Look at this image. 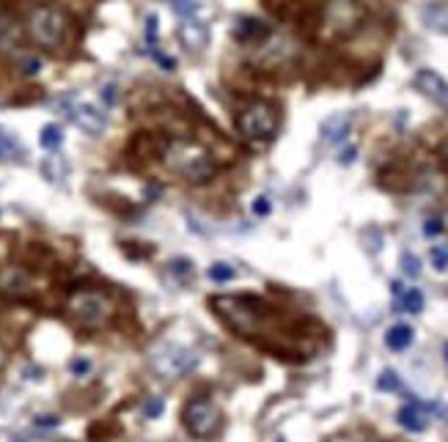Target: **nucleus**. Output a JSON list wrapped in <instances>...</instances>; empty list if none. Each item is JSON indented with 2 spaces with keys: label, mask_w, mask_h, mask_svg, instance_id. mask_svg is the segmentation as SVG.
<instances>
[{
  "label": "nucleus",
  "mask_w": 448,
  "mask_h": 442,
  "mask_svg": "<svg viewBox=\"0 0 448 442\" xmlns=\"http://www.w3.org/2000/svg\"><path fill=\"white\" fill-rule=\"evenodd\" d=\"M165 165L171 171H176L179 176H185L187 182H207L215 173V160L212 154L190 140H174L165 151Z\"/></svg>",
  "instance_id": "nucleus-1"
},
{
  "label": "nucleus",
  "mask_w": 448,
  "mask_h": 442,
  "mask_svg": "<svg viewBox=\"0 0 448 442\" xmlns=\"http://www.w3.org/2000/svg\"><path fill=\"white\" fill-rule=\"evenodd\" d=\"M212 308H215V313L223 319L234 333H239L245 338H253L261 330V311H256V305L250 299H242V297H215Z\"/></svg>",
  "instance_id": "nucleus-2"
},
{
  "label": "nucleus",
  "mask_w": 448,
  "mask_h": 442,
  "mask_svg": "<svg viewBox=\"0 0 448 442\" xmlns=\"http://www.w3.org/2000/svg\"><path fill=\"white\" fill-rule=\"evenodd\" d=\"M69 313L80 327H102L113 316V302L102 291H74L69 297Z\"/></svg>",
  "instance_id": "nucleus-3"
},
{
  "label": "nucleus",
  "mask_w": 448,
  "mask_h": 442,
  "mask_svg": "<svg viewBox=\"0 0 448 442\" xmlns=\"http://www.w3.org/2000/svg\"><path fill=\"white\" fill-rule=\"evenodd\" d=\"M236 129L250 140H269L278 132V110L269 102H253L239 113Z\"/></svg>",
  "instance_id": "nucleus-4"
},
{
  "label": "nucleus",
  "mask_w": 448,
  "mask_h": 442,
  "mask_svg": "<svg viewBox=\"0 0 448 442\" xmlns=\"http://www.w3.org/2000/svg\"><path fill=\"white\" fill-rule=\"evenodd\" d=\"M28 28H30V36L41 44V47H47V50H52V47H61L63 44V36H66V17L58 11V8H36L33 14H30V19H28Z\"/></svg>",
  "instance_id": "nucleus-5"
},
{
  "label": "nucleus",
  "mask_w": 448,
  "mask_h": 442,
  "mask_svg": "<svg viewBox=\"0 0 448 442\" xmlns=\"http://www.w3.org/2000/svg\"><path fill=\"white\" fill-rule=\"evenodd\" d=\"M152 363H154V368H157L163 377L179 379V377H185L187 371L196 368L198 355H196L193 349L182 346V344H163V346L152 355Z\"/></svg>",
  "instance_id": "nucleus-6"
},
{
  "label": "nucleus",
  "mask_w": 448,
  "mask_h": 442,
  "mask_svg": "<svg viewBox=\"0 0 448 442\" xmlns=\"http://www.w3.org/2000/svg\"><path fill=\"white\" fill-rule=\"evenodd\" d=\"M221 423H223V415H221V407L215 401L196 399V401H190L185 407V426L198 440H207V437L218 434Z\"/></svg>",
  "instance_id": "nucleus-7"
},
{
  "label": "nucleus",
  "mask_w": 448,
  "mask_h": 442,
  "mask_svg": "<svg viewBox=\"0 0 448 442\" xmlns=\"http://www.w3.org/2000/svg\"><path fill=\"white\" fill-rule=\"evenodd\" d=\"M413 85H416L427 99H432L438 107L448 110V83L435 72V69H418L416 77H413Z\"/></svg>",
  "instance_id": "nucleus-8"
},
{
  "label": "nucleus",
  "mask_w": 448,
  "mask_h": 442,
  "mask_svg": "<svg viewBox=\"0 0 448 442\" xmlns=\"http://www.w3.org/2000/svg\"><path fill=\"white\" fill-rule=\"evenodd\" d=\"M69 118H72L83 132H88V135H102L105 127H108L105 113H102L99 107L88 105V102H77V105L69 110Z\"/></svg>",
  "instance_id": "nucleus-9"
},
{
  "label": "nucleus",
  "mask_w": 448,
  "mask_h": 442,
  "mask_svg": "<svg viewBox=\"0 0 448 442\" xmlns=\"http://www.w3.org/2000/svg\"><path fill=\"white\" fill-rule=\"evenodd\" d=\"M30 277H28V272L25 269H19V266H6V269H0V291L3 294H8V297H25L28 291H30Z\"/></svg>",
  "instance_id": "nucleus-10"
},
{
  "label": "nucleus",
  "mask_w": 448,
  "mask_h": 442,
  "mask_svg": "<svg viewBox=\"0 0 448 442\" xmlns=\"http://www.w3.org/2000/svg\"><path fill=\"white\" fill-rule=\"evenodd\" d=\"M179 39L187 50H204L210 41V28L201 19H185V25L179 28Z\"/></svg>",
  "instance_id": "nucleus-11"
},
{
  "label": "nucleus",
  "mask_w": 448,
  "mask_h": 442,
  "mask_svg": "<svg viewBox=\"0 0 448 442\" xmlns=\"http://www.w3.org/2000/svg\"><path fill=\"white\" fill-rule=\"evenodd\" d=\"M349 127H352L349 113H333V116H327V118L322 121L319 135H322L327 143H338V140H344V138H347Z\"/></svg>",
  "instance_id": "nucleus-12"
},
{
  "label": "nucleus",
  "mask_w": 448,
  "mask_h": 442,
  "mask_svg": "<svg viewBox=\"0 0 448 442\" xmlns=\"http://www.w3.org/2000/svg\"><path fill=\"white\" fill-rule=\"evenodd\" d=\"M421 19L429 30L448 36V3H429L421 8Z\"/></svg>",
  "instance_id": "nucleus-13"
},
{
  "label": "nucleus",
  "mask_w": 448,
  "mask_h": 442,
  "mask_svg": "<svg viewBox=\"0 0 448 442\" xmlns=\"http://www.w3.org/2000/svg\"><path fill=\"white\" fill-rule=\"evenodd\" d=\"M396 421H399L402 429H407V432H413V434H421V432H427V426H429V423H427V415L421 412L418 404H405V407L399 410Z\"/></svg>",
  "instance_id": "nucleus-14"
},
{
  "label": "nucleus",
  "mask_w": 448,
  "mask_h": 442,
  "mask_svg": "<svg viewBox=\"0 0 448 442\" xmlns=\"http://www.w3.org/2000/svg\"><path fill=\"white\" fill-rule=\"evenodd\" d=\"M413 341H416V330H413L410 324H394V327L385 333V344H388V349H394V352L410 349Z\"/></svg>",
  "instance_id": "nucleus-15"
},
{
  "label": "nucleus",
  "mask_w": 448,
  "mask_h": 442,
  "mask_svg": "<svg viewBox=\"0 0 448 442\" xmlns=\"http://www.w3.org/2000/svg\"><path fill=\"white\" fill-rule=\"evenodd\" d=\"M399 299H402V308L407 313H421L424 311V294H421V288H405Z\"/></svg>",
  "instance_id": "nucleus-16"
},
{
  "label": "nucleus",
  "mask_w": 448,
  "mask_h": 442,
  "mask_svg": "<svg viewBox=\"0 0 448 442\" xmlns=\"http://www.w3.org/2000/svg\"><path fill=\"white\" fill-rule=\"evenodd\" d=\"M236 36H239V39H247V36H267V25L258 22V19H242L239 28H236Z\"/></svg>",
  "instance_id": "nucleus-17"
},
{
  "label": "nucleus",
  "mask_w": 448,
  "mask_h": 442,
  "mask_svg": "<svg viewBox=\"0 0 448 442\" xmlns=\"http://www.w3.org/2000/svg\"><path fill=\"white\" fill-rule=\"evenodd\" d=\"M174 11L185 19H198L201 11V0H174Z\"/></svg>",
  "instance_id": "nucleus-18"
},
{
  "label": "nucleus",
  "mask_w": 448,
  "mask_h": 442,
  "mask_svg": "<svg viewBox=\"0 0 448 442\" xmlns=\"http://www.w3.org/2000/svg\"><path fill=\"white\" fill-rule=\"evenodd\" d=\"M207 275H210V280H215V283H228V280H234V275H236V269H234V266H228V264H223V261H221V264H212Z\"/></svg>",
  "instance_id": "nucleus-19"
},
{
  "label": "nucleus",
  "mask_w": 448,
  "mask_h": 442,
  "mask_svg": "<svg viewBox=\"0 0 448 442\" xmlns=\"http://www.w3.org/2000/svg\"><path fill=\"white\" fill-rule=\"evenodd\" d=\"M39 140H41L44 149H58L61 140H63V135H61V129H58L55 124H47V127L41 129V138H39Z\"/></svg>",
  "instance_id": "nucleus-20"
},
{
  "label": "nucleus",
  "mask_w": 448,
  "mask_h": 442,
  "mask_svg": "<svg viewBox=\"0 0 448 442\" xmlns=\"http://www.w3.org/2000/svg\"><path fill=\"white\" fill-rule=\"evenodd\" d=\"M377 388L383 390V393H396L399 388H402V382H399V377H396V371H383L380 374V379H377Z\"/></svg>",
  "instance_id": "nucleus-21"
},
{
  "label": "nucleus",
  "mask_w": 448,
  "mask_h": 442,
  "mask_svg": "<svg viewBox=\"0 0 448 442\" xmlns=\"http://www.w3.org/2000/svg\"><path fill=\"white\" fill-rule=\"evenodd\" d=\"M429 255H432V266H435L438 272H446L448 269V244H435Z\"/></svg>",
  "instance_id": "nucleus-22"
},
{
  "label": "nucleus",
  "mask_w": 448,
  "mask_h": 442,
  "mask_svg": "<svg viewBox=\"0 0 448 442\" xmlns=\"http://www.w3.org/2000/svg\"><path fill=\"white\" fill-rule=\"evenodd\" d=\"M402 269H405L410 277H416V275L421 272V261H418L413 253H405V255H402Z\"/></svg>",
  "instance_id": "nucleus-23"
},
{
  "label": "nucleus",
  "mask_w": 448,
  "mask_h": 442,
  "mask_svg": "<svg viewBox=\"0 0 448 442\" xmlns=\"http://www.w3.org/2000/svg\"><path fill=\"white\" fill-rule=\"evenodd\" d=\"M69 371H72L74 377H85V374L91 371V360H85V357H74V360L69 363Z\"/></svg>",
  "instance_id": "nucleus-24"
},
{
  "label": "nucleus",
  "mask_w": 448,
  "mask_h": 442,
  "mask_svg": "<svg viewBox=\"0 0 448 442\" xmlns=\"http://www.w3.org/2000/svg\"><path fill=\"white\" fill-rule=\"evenodd\" d=\"M146 39H149V47L154 50V47H157V44H154V41H157V17H154V14H152L149 22H146Z\"/></svg>",
  "instance_id": "nucleus-25"
},
{
  "label": "nucleus",
  "mask_w": 448,
  "mask_h": 442,
  "mask_svg": "<svg viewBox=\"0 0 448 442\" xmlns=\"http://www.w3.org/2000/svg\"><path fill=\"white\" fill-rule=\"evenodd\" d=\"M269 209H272V207H269L267 198H256V201H253V215L264 218V215H269Z\"/></svg>",
  "instance_id": "nucleus-26"
},
{
  "label": "nucleus",
  "mask_w": 448,
  "mask_h": 442,
  "mask_svg": "<svg viewBox=\"0 0 448 442\" xmlns=\"http://www.w3.org/2000/svg\"><path fill=\"white\" fill-rule=\"evenodd\" d=\"M171 272H174V275H187V272H193V264L185 261V258H179V261L171 264Z\"/></svg>",
  "instance_id": "nucleus-27"
},
{
  "label": "nucleus",
  "mask_w": 448,
  "mask_h": 442,
  "mask_svg": "<svg viewBox=\"0 0 448 442\" xmlns=\"http://www.w3.org/2000/svg\"><path fill=\"white\" fill-rule=\"evenodd\" d=\"M143 412H146V418H157V415L163 412V399H152V401L146 404Z\"/></svg>",
  "instance_id": "nucleus-28"
},
{
  "label": "nucleus",
  "mask_w": 448,
  "mask_h": 442,
  "mask_svg": "<svg viewBox=\"0 0 448 442\" xmlns=\"http://www.w3.org/2000/svg\"><path fill=\"white\" fill-rule=\"evenodd\" d=\"M355 157H358V149H355V146H347V149L338 154V162H341V165H349V162H355Z\"/></svg>",
  "instance_id": "nucleus-29"
},
{
  "label": "nucleus",
  "mask_w": 448,
  "mask_h": 442,
  "mask_svg": "<svg viewBox=\"0 0 448 442\" xmlns=\"http://www.w3.org/2000/svg\"><path fill=\"white\" fill-rule=\"evenodd\" d=\"M33 423H36V426H41V429H52V426H58L61 421H58L55 415H39Z\"/></svg>",
  "instance_id": "nucleus-30"
},
{
  "label": "nucleus",
  "mask_w": 448,
  "mask_h": 442,
  "mask_svg": "<svg viewBox=\"0 0 448 442\" xmlns=\"http://www.w3.org/2000/svg\"><path fill=\"white\" fill-rule=\"evenodd\" d=\"M14 146H17V143H14L8 135H3V132H0V160H3L6 154H11V151H14Z\"/></svg>",
  "instance_id": "nucleus-31"
},
{
  "label": "nucleus",
  "mask_w": 448,
  "mask_h": 442,
  "mask_svg": "<svg viewBox=\"0 0 448 442\" xmlns=\"http://www.w3.org/2000/svg\"><path fill=\"white\" fill-rule=\"evenodd\" d=\"M424 233H427V236H438V233H443V220H427Z\"/></svg>",
  "instance_id": "nucleus-32"
},
{
  "label": "nucleus",
  "mask_w": 448,
  "mask_h": 442,
  "mask_svg": "<svg viewBox=\"0 0 448 442\" xmlns=\"http://www.w3.org/2000/svg\"><path fill=\"white\" fill-rule=\"evenodd\" d=\"M39 66H41V63H39L36 58H30V61H25V72H28V74H36V72H39Z\"/></svg>",
  "instance_id": "nucleus-33"
},
{
  "label": "nucleus",
  "mask_w": 448,
  "mask_h": 442,
  "mask_svg": "<svg viewBox=\"0 0 448 442\" xmlns=\"http://www.w3.org/2000/svg\"><path fill=\"white\" fill-rule=\"evenodd\" d=\"M113 91H116L113 85H108V88L102 91V96H105V102H113V99H116V94H113Z\"/></svg>",
  "instance_id": "nucleus-34"
},
{
  "label": "nucleus",
  "mask_w": 448,
  "mask_h": 442,
  "mask_svg": "<svg viewBox=\"0 0 448 442\" xmlns=\"http://www.w3.org/2000/svg\"><path fill=\"white\" fill-rule=\"evenodd\" d=\"M443 160H446V162H448V143H446V146H443Z\"/></svg>",
  "instance_id": "nucleus-35"
},
{
  "label": "nucleus",
  "mask_w": 448,
  "mask_h": 442,
  "mask_svg": "<svg viewBox=\"0 0 448 442\" xmlns=\"http://www.w3.org/2000/svg\"><path fill=\"white\" fill-rule=\"evenodd\" d=\"M443 355H446V363H448V341H446V346H443Z\"/></svg>",
  "instance_id": "nucleus-36"
},
{
  "label": "nucleus",
  "mask_w": 448,
  "mask_h": 442,
  "mask_svg": "<svg viewBox=\"0 0 448 442\" xmlns=\"http://www.w3.org/2000/svg\"><path fill=\"white\" fill-rule=\"evenodd\" d=\"M3 363H6V355H3V349H0V366H3Z\"/></svg>",
  "instance_id": "nucleus-37"
},
{
  "label": "nucleus",
  "mask_w": 448,
  "mask_h": 442,
  "mask_svg": "<svg viewBox=\"0 0 448 442\" xmlns=\"http://www.w3.org/2000/svg\"><path fill=\"white\" fill-rule=\"evenodd\" d=\"M278 442H286V440H283V437H281V440H278Z\"/></svg>",
  "instance_id": "nucleus-38"
},
{
  "label": "nucleus",
  "mask_w": 448,
  "mask_h": 442,
  "mask_svg": "<svg viewBox=\"0 0 448 442\" xmlns=\"http://www.w3.org/2000/svg\"><path fill=\"white\" fill-rule=\"evenodd\" d=\"M11 442H22V440H11Z\"/></svg>",
  "instance_id": "nucleus-39"
}]
</instances>
